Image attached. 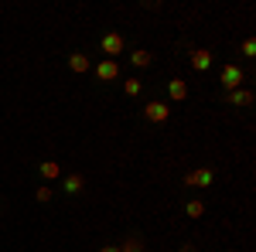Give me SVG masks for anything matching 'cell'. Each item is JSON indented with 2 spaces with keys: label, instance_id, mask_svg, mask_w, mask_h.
Instances as JSON below:
<instances>
[{
  "label": "cell",
  "instance_id": "cell-10",
  "mask_svg": "<svg viewBox=\"0 0 256 252\" xmlns=\"http://www.w3.org/2000/svg\"><path fill=\"white\" fill-rule=\"evenodd\" d=\"M229 106H253V92L250 89H236V92H229Z\"/></svg>",
  "mask_w": 256,
  "mask_h": 252
},
{
  "label": "cell",
  "instance_id": "cell-2",
  "mask_svg": "<svg viewBox=\"0 0 256 252\" xmlns=\"http://www.w3.org/2000/svg\"><path fill=\"white\" fill-rule=\"evenodd\" d=\"M212 181H216V171L212 167H198V171H188L184 174V184L188 188H208Z\"/></svg>",
  "mask_w": 256,
  "mask_h": 252
},
{
  "label": "cell",
  "instance_id": "cell-8",
  "mask_svg": "<svg viewBox=\"0 0 256 252\" xmlns=\"http://www.w3.org/2000/svg\"><path fill=\"white\" fill-rule=\"evenodd\" d=\"M168 96L174 99V102H181V99L188 96V82H184V78H171V82H168Z\"/></svg>",
  "mask_w": 256,
  "mask_h": 252
},
{
  "label": "cell",
  "instance_id": "cell-1",
  "mask_svg": "<svg viewBox=\"0 0 256 252\" xmlns=\"http://www.w3.org/2000/svg\"><path fill=\"white\" fill-rule=\"evenodd\" d=\"M99 51H102V55H110V58L116 61V55H123V51H126V41H123V34H120V31H110V34H102V41H99Z\"/></svg>",
  "mask_w": 256,
  "mask_h": 252
},
{
  "label": "cell",
  "instance_id": "cell-17",
  "mask_svg": "<svg viewBox=\"0 0 256 252\" xmlns=\"http://www.w3.org/2000/svg\"><path fill=\"white\" fill-rule=\"evenodd\" d=\"M242 55H246V58H256V41L253 38L242 41Z\"/></svg>",
  "mask_w": 256,
  "mask_h": 252
},
{
  "label": "cell",
  "instance_id": "cell-19",
  "mask_svg": "<svg viewBox=\"0 0 256 252\" xmlns=\"http://www.w3.org/2000/svg\"><path fill=\"white\" fill-rule=\"evenodd\" d=\"M181 252H195V246H181Z\"/></svg>",
  "mask_w": 256,
  "mask_h": 252
},
{
  "label": "cell",
  "instance_id": "cell-14",
  "mask_svg": "<svg viewBox=\"0 0 256 252\" xmlns=\"http://www.w3.org/2000/svg\"><path fill=\"white\" fill-rule=\"evenodd\" d=\"M123 89H126V96H140L144 82H140V78H126V82H123Z\"/></svg>",
  "mask_w": 256,
  "mask_h": 252
},
{
  "label": "cell",
  "instance_id": "cell-16",
  "mask_svg": "<svg viewBox=\"0 0 256 252\" xmlns=\"http://www.w3.org/2000/svg\"><path fill=\"white\" fill-rule=\"evenodd\" d=\"M52 194H55V191H52L48 184H41L38 191H34V201H41V205H44V201H52Z\"/></svg>",
  "mask_w": 256,
  "mask_h": 252
},
{
  "label": "cell",
  "instance_id": "cell-5",
  "mask_svg": "<svg viewBox=\"0 0 256 252\" xmlns=\"http://www.w3.org/2000/svg\"><path fill=\"white\" fill-rule=\"evenodd\" d=\"M96 78H99V82H116V78H120V65L113 58H102L96 65Z\"/></svg>",
  "mask_w": 256,
  "mask_h": 252
},
{
  "label": "cell",
  "instance_id": "cell-9",
  "mask_svg": "<svg viewBox=\"0 0 256 252\" xmlns=\"http://www.w3.org/2000/svg\"><path fill=\"white\" fill-rule=\"evenodd\" d=\"M41 177H44V184L48 181H55V177H62V164H55V160H44V164H38Z\"/></svg>",
  "mask_w": 256,
  "mask_h": 252
},
{
  "label": "cell",
  "instance_id": "cell-4",
  "mask_svg": "<svg viewBox=\"0 0 256 252\" xmlns=\"http://www.w3.org/2000/svg\"><path fill=\"white\" fill-rule=\"evenodd\" d=\"M168 116H171L168 102H147V106H144V119H147V123H164Z\"/></svg>",
  "mask_w": 256,
  "mask_h": 252
},
{
  "label": "cell",
  "instance_id": "cell-18",
  "mask_svg": "<svg viewBox=\"0 0 256 252\" xmlns=\"http://www.w3.org/2000/svg\"><path fill=\"white\" fill-rule=\"evenodd\" d=\"M99 252H120V246H99Z\"/></svg>",
  "mask_w": 256,
  "mask_h": 252
},
{
  "label": "cell",
  "instance_id": "cell-7",
  "mask_svg": "<svg viewBox=\"0 0 256 252\" xmlns=\"http://www.w3.org/2000/svg\"><path fill=\"white\" fill-rule=\"evenodd\" d=\"M68 68L76 72V75H86L92 65H89V55H82V51H76V55H68Z\"/></svg>",
  "mask_w": 256,
  "mask_h": 252
},
{
  "label": "cell",
  "instance_id": "cell-6",
  "mask_svg": "<svg viewBox=\"0 0 256 252\" xmlns=\"http://www.w3.org/2000/svg\"><path fill=\"white\" fill-rule=\"evenodd\" d=\"M212 58H216V55H212L208 48H195V51H192V68H195V72H208V68H212Z\"/></svg>",
  "mask_w": 256,
  "mask_h": 252
},
{
  "label": "cell",
  "instance_id": "cell-13",
  "mask_svg": "<svg viewBox=\"0 0 256 252\" xmlns=\"http://www.w3.org/2000/svg\"><path fill=\"white\" fill-rule=\"evenodd\" d=\"M184 215H188V218H202V215H205V201H188V205H184Z\"/></svg>",
  "mask_w": 256,
  "mask_h": 252
},
{
  "label": "cell",
  "instance_id": "cell-12",
  "mask_svg": "<svg viewBox=\"0 0 256 252\" xmlns=\"http://www.w3.org/2000/svg\"><path fill=\"white\" fill-rule=\"evenodd\" d=\"M130 61H134V65H137V68H147V65H150V61H154V55H150V51H147V48H137V51H134V55H130Z\"/></svg>",
  "mask_w": 256,
  "mask_h": 252
},
{
  "label": "cell",
  "instance_id": "cell-11",
  "mask_svg": "<svg viewBox=\"0 0 256 252\" xmlns=\"http://www.w3.org/2000/svg\"><path fill=\"white\" fill-rule=\"evenodd\" d=\"M82 184H86V181H82V174H68L65 181H62V188H65L68 194H79V191H82Z\"/></svg>",
  "mask_w": 256,
  "mask_h": 252
},
{
  "label": "cell",
  "instance_id": "cell-15",
  "mask_svg": "<svg viewBox=\"0 0 256 252\" xmlns=\"http://www.w3.org/2000/svg\"><path fill=\"white\" fill-rule=\"evenodd\" d=\"M120 252H144V242H140V239H126V242L120 246Z\"/></svg>",
  "mask_w": 256,
  "mask_h": 252
},
{
  "label": "cell",
  "instance_id": "cell-3",
  "mask_svg": "<svg viewBox=\"0 0 256 252\" xmlns=\"http://www.w3.org/2000/svg\"><path fill=\"white\" fill-rule=\"evenodd\" d=\"M222 89H226V92L242 89V72H239L236 65H226V68H222Z\"/></svg>",
  "mask_w": 256,
  "mask_h": 252
}]
</instances>
